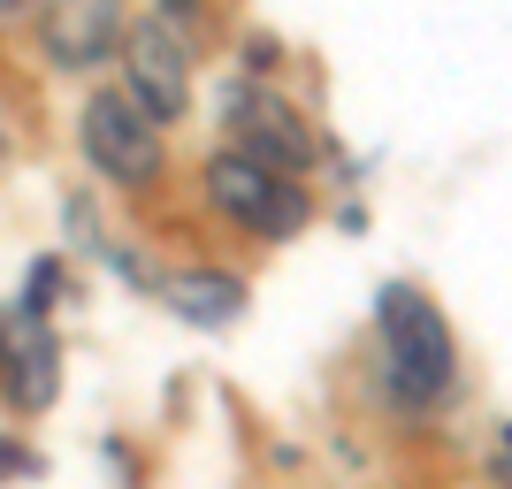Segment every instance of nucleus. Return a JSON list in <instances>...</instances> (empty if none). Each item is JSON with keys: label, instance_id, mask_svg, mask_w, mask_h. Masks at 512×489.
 <instances>
[{"label": "nucleus", "instance_id": "f8f14e48", "mask_svg": "<svg viewBox=\"0 0 512 489\" xmlns=\"http://www.w3.org/2000/svg\"><path fill=\"white\" fill-rule=\"evenodd\" d=\"M192 8H199V0H169V16H192Z\"/></svg>", "mask_w": 512, "mask_h": 489}, {"label": "nucleus", "instance_id": "39448f33", "mask_svg": "<svg viewBox=\"0 0 512 489\" xmlns=\"http://www.w3.org/2000/svg\"><path fill=\"white\" fill-rule=\"evenodd\" d=\"M222 123H230L237 153H253V161H268V169H291V176H299L306 161H314V130L299 123V107L276 100L268 85H230Z\"/></svg>", "mask_w": 512, "mask_h": 489}, {"label": "nucleus", "instance_id": "7ed1b4c3", "mask_svg": "<svg viewBox=\"0 0 512 489\" xmlns=\"http://www.w3.org/2000/svg\"><path fill=\"white\" fill-rule=\"evenodd\" d=\"M77 138H85V161L107 176V184H123V192L161 184V123H153L130 92H92Z\"/></svg>", "mask_w": 512, "mask_h": 489}, {"label": "nucleus", "instance_id": "0eeeda50", "mask_svg": "<svg viewBox=\"0 0 512 489\" xmlns=\"http://www.w3.org/2000/svg\"><path fill=\"white\" fill-rule=\"evenodd\" d=\"M123 54H130V100L146 107L153 123H176L192 107V62H184V39L169 31V16L130 23Z\"/></svg>", "mask_w": 512, "mask_h": 489}, {"label": "nucleus", "instance_id": "ddd939ff", "mask_svg": "<svg viewBox=\"0 0 512 489\" xmlns=\"http://www.w3.org/2000/svg\"><path fill=\"white\" fill-rule=\"evenodd\" d=\"M505 482H512V459H505Z\"/></svg>", "mask_w": 512, "mask_h": 489}, {"label": "nucleus", "instance_id": "6e6552de", "mask_svg": "<svg viewBox=\"0 0 512 489\" xmlns=\"http://www.w3.org/2000/svg\"><path fill=\"white\" fill-rule=\"evenodd\" d=\"M169 314L192 329H230L245 314V283L222 268H184V276H169Z\"/></svg>", "mask_w": 512, "mask_h": 489}, {"label": "nucleus", "instance_id": "423d86ee", "mask_svg": "<svg viewBox=\"0 0 512 489\" xmlns=\"http://www.w3.org/2000/svg\"><path fill=\"white\" fill-rule=\"evenodd\" d=\"M39 39L54 69H100L130 39V0H46Z\"/></svg>", "mask_w": 512, "mask_h": 489}, {"label": "nucleus", "instance_id": "20e7f679", "mask_svg": "<svg viewBox=\"0 0 512 489\" xmlns=\"http://www.w3.org/2000/svg\"><path fill=\"white\" fill-rule=\"evenodd\" d=\"M62 390V337H54V321L31 314L23 298L0 306V405H16V413H46Z\"/></svg>", "mask_w": 512, "mask_h": 489}, {"label": "nucleus", "instance_id": "9d476101", "mask_svg": "<svg viewBox=\"0 0 512 489\" xmlns=\"http://www.w3.org/2000/svg\"><path fill=\"white\" fill-rule=\"evenodd\" d=\"M8 474H39V459H31L23 444H0V482H8Z\"/></svg>", "mask_w": 512, "mask_h": 489}, {"label": "nucleus", "instance_id": "f03ea898", "mask_svg": "<svg viewBox=\"0 0 512 489\" xmlns=\"http://www.w3.org/2000/svg\"><path fill=\"white\" fill-rule=\"evenodd\" d=\"M207 199L230 214V222H245L253 237H299L306 214H314L299 176L268 169V161H253V153H237V146H222L207 161Z\"/></svg>", "mask_w": 512, "mask_h": 489}, {"label": "nucleus", "instance_id": "f257e3e1", "mask_svg": "<svg viewBox=\"0 0 512 489\" xmlns=\"http://www.w3.org/2000/svg\"><path fill=\"white\" fill-rule=\"evenodd\" d=\"M375 337H383V383L406 413H421V405H436L451 390L459 344H451V329H444V314H436L428 291L383 283V291H375Z\"/></svg>", "mask_w": 512, "mask_h": 489}, {"label": "nucleus", "instance_id": "9b49d317", "mask_svg": "<svg viewBox=\"0 0 512 489\" xmlns=\"http://www.w3.org/2000/svg\"><path fill=\"white\" fill-rule=\"evenodd\" d=\"M23 8H31V0H0V31H8V23H16Z\"/></svg>", "mask_w": 512, "mask_h": 489}, {"label": "nucleus", "instance_id": "1a4fd4ad", "mask_svg": "<svg viewBox=\"0 0 512 489\" xmlns=\"http://www.w3.org/2000/svg\"><path fill=\"white\" fill-rule=\"evenodd\" d=\"M54 298H69V268H62V260H39V268H31V283H23V306H31V314H46Z\"/></svg>", "mask_w": 512, "mask_h": 489}]
</instances>
